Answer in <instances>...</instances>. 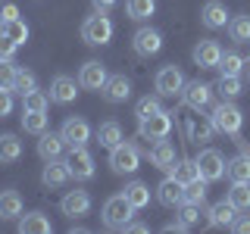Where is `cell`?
I'll list each match as a JSON object with an SVG mask.
<instances>
[{"instance_id":"cell-38","label":"cell","mask_w":250,"mask_h":234,"mask_svg":"<svg viewBox=\"0 0 250 234\" xmlns=\"http://www.w3.org/2000/svg\"><path fill=\"white\" fill-rule=\"evenodd\" d=\"M38 88V78L35 72H28V69H19V75H16V84H13V91L19 94V97H25V94H31Z\"/></svg>"},{"instance_id":"cell-26","label":"cell","mask_w":250,"mask_h":234,"mask_svg":"<svg viewBox=\"0 0 250 234\" xmlns=\"http://www.w3.org/2000/svg\"><path fill=\"white\" fill-rule=\"evenodd\" d=\"M22 215V197L19 191H3L0 194V222H10V218Z\"/></svg>"},{"instance_id":"cell-48","label":"cell","mask_w":250,"mask_h":234,"mask_svg":"<svg viewBox=\"0 0 250 234\" xmlns=\"http://www.w3.org/2000/svg\"><path fill=\"white\" fill-rule=\"evenodd\" d=\"M125 231H131V234H147V231H150V228H147L144 222H135V218H131V222L125 225Z\"/></svg>"},{"instance_id":"cell-25","label":"cell","mask_w":250,"mask_h":234,"mask_svg":"<svg viewBox=\"0 0 250 234\" xmlns=\"http://www.w3.org/2000/svg\"><path fill=\"white\" fill-rule=\"evenodd\" d=\"M19 231L22 234H50L53 225L44 213H25V215H19Z\"/></svg>"},{"instance_id":"cell-19","label":"cell","mask_w":250,"mask_h":234,"mask_svg":"<svg viewBox=\"0 0 250 234\" xmlns=\"http://www.w3.org/2000/svg\"><path fill=\"white\" fill-rule=\"evenodd\" d=\"M194 62H197L200 69H219V59H222V47H219V41H213V38H207V41H197V47H194Z\"/></svg>"},{"instance_id":"cell-18","label":"cell","mask_w":250,"mask_h":234,"mask_svg":"<svg viewBox=\"0 0 250 234\" xmlns=\"http://www.w3.org/2000/svg\"><path fill=\"white\" fill-rule=\"evenodd\" d=\"M60 209H62V215H69V218L88 215L91 213V194L88 191H69L66 197L60 200Z\"/></svg>"},{"instance_id":"cell-47","label":"cell","mask_w":250,"mask_h":234,"mask_svg":"<svg viewBox=\"0 0 250 234\" xmlns=\"http://www.w3.org/2000/svg\"><path fill=\"white\" fill-rule=\"evenodd\" d=\"M0 13H3L6 22H10V19H19V10H16V3H3V6H0Z\"/></svg>"},{"instance_id":"cell-52","label":"cell","mask_w":250,"mask_h":234,"mask_svg":"<svg viewBox=\"0 0 250 234\" xmlns=\"http://www.w3.org/2000/svg\"><path fill=\"white\" fill-rule=\"evenodd\" d=\"M244 75H247V78H250V62H247V69H244Z\"/></svg>"},{"instance_id":"cell-7","label":"cell","mask_w":250,"mask_h":234,"mask_svg":"<svg viewBox=\"0 0 250 234\" xmlns=\"http://www.w3.org/2000/svg\"><path fill=\"white\" fill-rule=\"evenodd\" d=\"M213 94H216V88L213 84H207V81H188L185 84V91H182V103L188 106V109H194V113H203L209 103H213Z\"/></svg>"},{"instance_id":"cell-11","label":"cell","mask_w":250,"mask_h":234,"mask_svg":"<svg viewBox=\"0 0 250 234\" xmlns=\"http://www.w3.org/2000/svg\"><path fill=\"white\" fill-rule=\"evenodd\" d=\"M66 162H69V172H72V178L75 181H91L94 178V156L84 150V147H72V153L66 156Z\"/></svg>"},{"instance_id":"cell-40","label":"cell","mask_w":250,"mask_h":234,"mask_svg":"<svg viewBox=\"0 0 250 234\" xmlns=\"http://www.w3.org/2000/svg\"><path fill=\"white\" fill-rule=\"evenodd\" d=\"M3 35H6V38H13V41L22 47V44L28 41V25H25L22 19H10V22H6V31H3Z\"/></svg>"},{"instance_id":"cell-35","label":"cell","mask_w":250,"mask_h":234,"mask_svg":"<svg viewBox=\"0 0 250 234\" xmlns=\"http://www.w3.org/2000/svg\"><path fill=\"white\" fill-rule=\"evenodd\" d=\"M125 13H128V19L144 22L156 13V0H125Z\"/></svg>"},{"instance_id":"cell-28","label":"cell","mask_w":250,"mask_h":234,"mask_svg":"<svg viewBox=\"0 0 250 234\" xmlns=\"http://www.w3.org/2000/svg\"><path fill=\"white\" fill-rule=\"evenodd\" d=\"M94 137H97V144L104 147V150H113L116 144H122V140H125L119 122H104V125L97 128V135H94Z\"/></svg>"},{"instance_id":"cell-43","label":"cell","mask_w":250,"mask_h":234,"mask_svg":"<svg viewBox=\"0 0 250 234\" xmlns=\"http://www.w3.org/2000/svg\"><path fill=\"white\" fill-rule=\"evenodd\" d=\"M178 218H182V222L185 225H191V228H194V225H197V218H200V206H197V203H182V206H178Z\"/></svg>"},{"instance_id":"cell-51","label":"cell","mask_w":250,"mask_h":234,"mask_svg":"<svg viewBox=\"0 0 250 234\" xmlns=\"http://www.w3.org/2000/svg\"><path fill=\"white\" fill-rule=\"evenodd\" d=\"M6 31V19H3V13H0V35Z\"/></svg>"},{"instance_id":"cell-39","label":"cell","mask_w":250,"mask_h":234,"mask_svg":"<svg viewBox=\"0 0 250 234\" xmlns=\"http://www.w3.org/2000/svg\"><path fill=\"white\" fill-rule=\"evenodd\" d=\"M47 103H50V94H44V91H31L22 97V109H38V113H47Z\"/></svg>"},{"instance_id":"cell-41","label":"cell","mask_w":250,"mask_h":234,"mask_svg":"<svg viewBox=\"0 0 250 234\" xmlns=\"http://www.w3.org/2000/svg\"><path fill=\"white\" fill-rule=\"evenodd\" d=\"M160 109H163L160 97H150V94H147V97H141V100H138V106H135V116H138V119H147V116L160 113Z\"/></svg>"},{"instance_id":"cell-46","label":"cell","mask_w":250,"mask_h":234,"mask_svg":"<svg viewBox=\"0 0 250 234\" xmlns=\"http://www.w3.org/2000/svg\"><path fill=\"white\" fill-rule=\"evenodd\" d=\"M188 228H191V225H185V222H182V218H175V222H169V225H163V231H169V234H172V231H175V234H185Z\"/></svg>"},{"instance_id":"cell-23","label":"cell","mask_w":250,"mask_h":234,"mask_svg":"<svg viewBox=\"0 0 250 234\" xmlns=\"http://www.w3.org/2000/svg\"><path fill=\"white\" fill-rule=\"evenodd\" d=\"M213 135H216L213 119H200V113L185 122V137L191 140V144H203V140H209Z\"/></svg>"},{"instance_id":"cell-27","label":"cell","mask_w":250,"mask_h":234,"mask_svg":"<svg viewBox=\"0 0 250 234\" xmlns=\"http://www.w3.org/2000/svg\"><path fill=\"white\" fill-rule=\"evenodd\" d=\"M22 159V140L16 135H0V162L3 166H13V162Z\"/></svg>"},{"instance_id":"cell-16","label":"cell","mask_w":250,"mask_h":234,"mask_svg":"<svg viewBox=\"0 0 250 234\" xmlns=\"http://www.w3.org/2000/svg\"><path fill=\"white\" fill-rule=\"evenodd\" d=\"M66 140H62L60 131H44V135H38V156H41L44 162L50 159H62V150H66Z\"/></svg>"},{"instance_id":"cell-12","label":"cell","mask_w":250,"mask_h":234,"mask_svg":"<svg viewBox=\"0 0 250 234\" xmlns=\"http://www.w3.org/2000/svg\"><path fill=\"white\" fill-rule=\"evenodd\" d=\"M60 135H62V140H66L69 147H84L91 140V125L84 122L82 116H69V119L62 122Z\"/></svg>"},{"instance_id":"cell-20","label":"cell","mask_w":250,"mask_h":234,"mask_svg":"<svg viewBox=\"0 0 250 234\" xmlns=\"http://www.w3.org/2000/svg\"><path fill=\"white\" fill-rule=\"evenodd\" d=\"M100 97H104L106 103H125V100L131 97V81L125 75H109L106 84L100 88Z\"/></svg>"},{"instance_id":"cell-4","label":"cell","mask_w":250,"mask_h":234,"mask_svg":"<svg viewBox=\"0 0 250 234\" xmlns=\"http://www.w3.org/2000/svg\"><path fill=\"white\" fill-rule=\"evenodd\" d=\"M141 166V150L135 144H116L113 150H109V169L116 172V175H135Z\"/></svg>"},{"instance_id":"cell-42","label":"cell","mask_w":250,"mask_h":234,"mask_svg":"<svg viewBox=\"0 0 250 234\" xmlns=\"http://www.w3.org/2000/svg\"><path fill=\"white\" fill-rule=\"evenodd\" d=\"M16 75H19L16 62H13V59H0V88L13 91V84H16Z\"/></svg>"},{"instance_id":"cell-1","label":"cell","mask_w":250,"mask_h":234,"mask_svg":"<svg viewBox=\"0 0 250 234\" xmlns=\"http://www.w3.org/2000/svg\"><path fill=\"white\" fill-rule=\"evenodd\" d=\"M209 119H213V125H216V135H229V137H234V144H241V125H244V116H241V109L234 106V100L216 103Z\"/></svg>"},{"instance_id":"cell-3","label":"cell","mask_w":250,"mask_h":234,"mask_svg":"<svg viewBox=\"0 0 250 234\" xmlns=\"http://www.w3.org/2000/svg\"><path fill=\"white\" fill-rule=\"evenodd\" d=\"M82 41L91 44V47H104L113 41V22H109V16L104 10L91 13L88 19L82 22Z\"/></svg>"},{"instance_id":"cell-15","label":"cell","mask_w":250,"mask_h":234,"mask_svg":"<svg viewBox=\"0 0 250 234\" xmlns=\"http://www.w3.org/2000/svg\"><path fill=\"white\" fill-rule=\"evenodd\" d=\"M106 66L104 62H97V59H88L82 69H78V84H82L84 91H100L106 84Z\"/></svg>"},{"instance_id":"cell-45","label":"cell","mask_w":250,"mask_h":234,"mask_svg":"<svg viewBox=\"0 0 250 234\" xmlns=\"http://www.w3.org/2000/svg\"><path fill=\"white\" fill-rule=\"evenodd\" d=\"M10 113H13V91L0 88V119H6Z\"/></svg>"},{"instance_id":"cell-8","label":"cell","mask_w":250,"mask_h":234,"mask_svg":"<svg viewBox=\"0 0 250 234\" xmlns=\"http://www.w3.org/2000/svg\"><path fill=\"white\" fill-rule=\"evenodd\" d=\"M131 50H135L141 59H150V57H156V53L163 50V35L156 28H150V25L138 28L135 35H131Z\"/></svg>"},{"instance_id":"cell-50","label":"cell","mask_w":250,"mask_h":234,"mask_svg":"<svg viewBox=\"0 0 250 234\" xmlns=\"http://www.w3.org/2000/svg\"><path fill=\"white\" fill-rule=\"evenodd\" d=\"M91 3H94V10H113V6H116V0H91Z\"/></svg>"},{"instance_id":"cell-22","label":"cell","mask_w":250,"mask_h":234,"mask_svg":"<svg viewBox=\"0 0 250 234\" xmlns=\"http://www.w3.org/2000/svg\"><path fill=\"white\" fill-rule=\"evenodd\" d=\"M147 159H150V166L169 172L172 166H175V147H172L166 137H160V140H153V147L147 150Z\"/></svg>"},{"instance_id":"cell-34","label":"cell","mask_w":250,"mask_h":234,"mask_svg":"<svg viewBox=\"0 0 250 234\" xmlns=\"http://www.w3.org/2000/svg\"><path fill=\"white\" fill-rule=\"evenodd\" d=\"M213 88H216V94L222 100H234L241 91H244V81H241V75H219V81Z\"/></svg>"},{"instance_id":"cell-21","label":"cell","mask_w":250,"mask_h":234,"mask_svg":"<svg viewBox=\"0 0 250 234\" xmlns=\"http://www.w3.org/2000/svg\"><path fill=\"white\" fill-rule=\"evenodd\" d=\"M234 218H238V209H234L229 200H219V203H213V206L207 209L209 228H231Z\"/></svg>"},{"instance_id":"cell-32","label":"cell","mask_w":250,"mask_h":234,"mask_svg":"<svg viewBox=\"0 0 250 234\" xmlns=\"http://www.w3.org/2000/svg\"><path fill=\"white\" fill-rule=\"evenodd\" d=\"M47 113H38V109H22V131L25 135H44L47 131Z\"/></svg>"},{"instance_id":"cell-24","label":"cell","mask_w":250,"mask_h":234,"mask_svg":"<svg viewBox=\"0 0 250 234\" xmlns=\"http://www.w3.org/2000/svg\"><path fill=\"white\" fill-rule=\"evenodd\" d=\"M200 22L207 28H229V10H225V3H219V0H207L200 10Z\"/></svg>"},{"instance_id":"cell-6","label":"cell","mask_w":250,"mask_h":234,"mask_svg":"<svg viewBox=\"0 0 250 234\" xmlns=\"http://www.w3.org/2000/svg\"><path fill=\"white\" fill-rule=\"evenodd\" d=\"M169 131H172V113H166V109L147 116V119H138V137H144V140L169 137Z\"/></svg>"},{"instance_id":"cell-10","label":"cell","mask_w":250,"mask_h":234,"mask_svg":"<svg viewBox=\"0 0 250 234\" xmlns=\"http://www.w3.org/2000/svg\"><path fill=\"white\" fill-rule=\"evenodd\" d=\"M78 88H82V84H78L75 78H69V75H53V78H50V88H47V94H50V103H60V106L75 103Z\"/></svg>"},{"instance_id":"cell-17","label":"cell","mask_w":250,"mask_h":234,"mask_svg":"<svg viewBox=\"0 0 250 234\" xmlns=\"http://www.w3.org/2000/svg\"><path fill=\"white\" fill-rule=\"evenodd\" d=\"M225 178H229V181L250 184V150L244 147V140H241V153L231 156V159H225Z\"/></svg>"},{"instance_id":"cell-33","label":"cell","mask_w":250,"mask_h":234,"mask_svg":"<svg viewBox=\"0 0 250 234\" xmlns=\"http://www.w3.org/2000/svg\"><path fill=\"white\" fill-rule=\"evenodd\" d=\"M169 175L178 178L182 184H191V181H197V178H200V166H197V159H178L175 166L169 169Z\"/></svg>"},{"instance_id":"cell-13","label":"cell","mask_w":250,"mask_h":234,"mask_svg":"<svg viewBox=\"0 0 250 234\" xmlns=\"http://www.w3.org/2000/svg\"><path fill=\"white\" fill-rule=\"evenodd\" d=\"M72 181V172H69V162L66 159H50L44 162V172H41V184L57 191V187H66Z\"/></svg>"},{"instance_id":"cell-2","label":"cell","mask_w":250,"mask_h":234,"mask_svg":"<svg viewBox=\"0 0 250 234\" xmlns=\"http://www.w3.org/2000/svg\"><path fill=\"white\" fill-rule=\"evenodd\" d=\"M138 209L131 206L128 200H125V194H116V197H109L104 203V209H100V218H104V225L109 231H125V225L135 218Z\"/></svg>"},{"instance_id":"cell-14","label":"cell","mask_w":250,"mask_h":234,"mask_svg":"<svg viewBox=\"0 0 250 234\" xmlns=\"http://www.w3.org/2000/svg\"><path fill=\"white\" fill-rule=\"evenodd\" d=\"M156 200H160L166 209H178V206L185 203V184L178 181V178L166 175V178L160 181V187H156Z\"/></svg>"},{"instance_id":"cell-9","label":"cell","mask_w":250,"mask_h":234,"mask_svg":"<svg viewBox=\"0 0 250 234\" xmlns=\"http://www.w3.org/2000/svg\"><path fill=\"white\" fill-rule=\"evenodd\" d=\"M197 166H200V178L203 181H219V178H225V156L213 150V147H207V150L197 153Z\"/></svg>"},{"instance_id":"cell-29","label":"cell","mask_w":250,"mask_h":234,"mask_svg":"<svg viewBox=\"0 0 250 234\" xmlns=\"http://www.w3.org/2000/svg\"><path fill=\"white\" fill-rule=\"evenodd\" d=\"M122 194H125V200H128L135 209H144L147 203H150V187H147L144 181H128L122 187Z\"/></svg>"},{"instance_id":"cell-5","label":"cell","mask_w":250,"mask_h":234,"mask_svg":"<svg viewBox=\"0 0 250 234\" xmlns=\"http://www.w3.org/2000/svg\"><path fill=\"white\" fill-rule=\"evenodd\" d=\"M185 72L178 66H163L160 72H156L153 78V88L160 97H182V91H185Z\"/></svg>"},{"instance_id":"cell-49","label":"cell","mask_w":250,"mask_h":234,"mask_svg":"<svg viewBox=\"0 0 250 234\" xmlns=\"http://www.w3.org/2000/svg\"><path fill=\"white\" fill-rule=\"evenodd\" d=\"M231 231H238V234H250V218H234Z\"/></svg>"},{"instance_id":"cell-36","label":"cell","mask_w":250,"mask_h":234,"mask_svg":"<svg viewBox=\"0 0 250 234\" xmlns=\"http://www.w3.org/2000/svg\"><path fill=\"white\" fill-rule=\"evenodd\" d=\"M229 38L234 44H250V16H234V19H229Z\"/></svg>"},{"instance_id":"cell-37","label":"cell","mask_w":250,"mask_h":234,"mask_svg":"<svg viewBox=\"0 0 250 234\" xmlns=\"http://www.w3.org/2000/svg\"><path fill=\"white\" fill-rule=\"evenodd\" d=\"M207 184H209V181H203V178H197V181H191V184H185V200L203 206V203H207Z\"/></svg>"},{"instance_id":"cell-31","label":"cell","mask_w":250,"mask_h":234,"mask_svg":"<svg viewBox=\"0 0 250 234\" xmlns=\"http://www.w3.org/2000/svg\"><path fill=\"white\" fill-rule=\"evenodd\" d=\"M247 62L238 50H222V59H219V75H244Z\"/></svg>"},{"instance_id":"cell-44","label":"cell","mask_w":250,"mask_h":234,"mask_svg":"<svg viewBox=\"0 0 250 234\" xmlns=\"http://www.w3.org/2000/svg\"><path fill=\"white\" fill-rule=\"evenodd\" d=\"M16 50H19V44H16L13 38L0 35V59H13V57H16Z\"/></svg>"},{"instance_id":"cell-30","label":"cell","mask_w":250,"mask_h":234,"mask_svg":"<svg viewBox=\"0 0 250 234\" xmlns=\"http://www.w3.org/2000/svg\"><path fill=\"white\" fill-rule=\"evenodd\" d=\"M225 200L231 203L238 213H247L250 209V184H244V181H231V187H229V194H225Z\"/></svg>"}]
</instances>
